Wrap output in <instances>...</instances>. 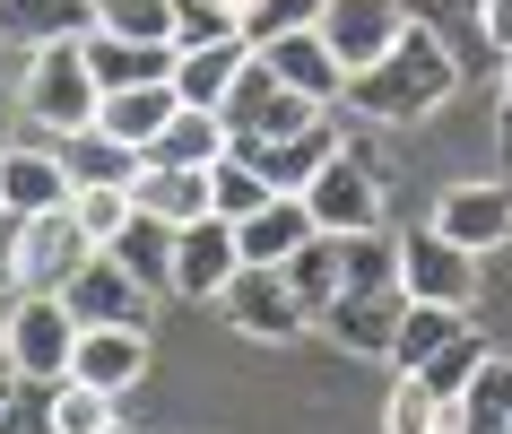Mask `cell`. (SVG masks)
<instances>
[{"instance_id": "obj_43", "label": "cell", "mask_w": 512, "mask_h": 434, "mask_svg": "<svg viewBox=\"0 0 512 434\" xmlns=\"http://www.w3.org/2000/svg\"><path fill=\"white\" fill-rule=\"evenodd\" d=\"M434 434H460V426H452V417H443V426H434Z\"/></svg>"}, {"instance_id": "obj_35", "label": "cell", "mask_w": 512, "mask_h": 434, "mask_svg": "<svg viewBox=\"0 0 512 434\" xmlns=\"http://www.w3.org/2000/svg\"><path fill=\"white\" fill-rule=\"evenodd\" d=\"M443 417H452V408H443V400H426L417 382H391V408H382V426H391V434H434Z\"/></svg>"}, {"instance_id": "obj_32", "label": "cell", "mask_w": 512, "mask_h": 434, "mask_svg": "<svg viewBox=\"0 0 512 434\" xmlns=\"http://www.w3.org/2000/svg\"><path fill=\"white\" fill-rule=\"evenodd\" d=\"M270 200H278V191L261 183V174H252V165H243L235 148H226V157L209 165V217H226V226H243V217H261Z\"/></svg>"}, {"instance_id": "obj_36", "label": "cell", "mask_w": 512, "mask_h": 434, "mask_svg": "<svg viewBox=\"0 0 512 434\" xmlns=\"http://www.w3.org/2000/svg\"><path fill=\"white\" fill-rule=\"evenodd\" d=\"M0 434H53V391H27L18 382V400L0 408Z\"/></svg>"}, {"instance_id": "obj_2", "label": "cell", "mask_w": 512, "mask_h": 434, "mask_svg": "<svg viewBox=\"0 0 512 434\" xmlns=\"http://www.w3.org/2000/svg\"><path fill=\"white\" fill-rule=\"evenodd\" d=\"M400 322H408V296H400V244L356 235V244H348V287H339V304L322 313V330H330L348 356H391Z\"/></svg>"}, {"instance_id": "obj_42", "label": "cell", "mask_w": 512, "mask_h": 434, "mask_svg": "<svg viewBox=\"0 0 512 434\" xmlns=\"http://www.w3.org/2000/svg\"><path fill=\"white\" fill-rule=\"evenodd\" d=\"M0 365H9V304H0Z\"/></svg>"}, {"instance_id": "obj_15", "label": "cell", "mask_w": 512, "mask_h": 434, "mask_svg": "<svg viewBox=\"0 0 512 434\" xmlns=\"http://www.w3.org/2000/svg\"><path fill=\"white\" fill-rule=\"evenodd\" d=\"M252 61H261V70H270V79L287 87V96H304L313 113H330L339 96H348V70L330 61V44H322V35H287V44H270V53H252Z\"/></svg>"}, {"instance_id": "obj_38", "label": "cell", "mask_w": 512, "mask_h": 434, "mask_svg": "<svg viewBox=\"0 0 512 434\" xmlns=\"http://www.w3.org/2000/svg\"><path fill=\"white\" fill-rule=\"evenodd\" d=\"M478 35L495 61H512V0H478Z\"/></svg>"}, {"instance_id": "obj_27", "label": "cell", "mask_w": 512, "mask_h": 434, "mask_svg": "<svg viewBox=\"0 0 512 434\" xmlns=\"http://www.w3.org/2000/svg\"><path fill=\"white\" fill-rule=\"evenodd\" d=\"M105 261H113V270H131L139 287L157 296L165 278H174V235H165L157 217H139V209H131V226H122V235L105 244Z\"/></svg>"}, {"instance_id": "obj_7", "label": "cell", "mask_w": 512, "mask_h": 434, "mask_svg": "<svg viewBox=\"0 0 512 434\" xmlns=\"http://www.w3.org/2000/svg\"><path fill=\"white\" fill-rule=\"evenodd\" d=\"M408 27H417V18H408V0H322V27H313V35H322L330 61L356 79V70H374Z\"/></svg>"}, {"instance_id": "obj_3", "label": "cell", "mask_w": 512, "mask_h": 434, "mask_svg": "<svg viewBox=\"0 0 512 434\" xmlns=\"http://www.w3.org/2000/svg\"><path fill=\"white\" fill-rule=\"evenodd\" d=\"M79 44H87V35H79ZM79 44H44V53L27 61V79H18V113H27V122H44L53 139L87 131V122H96V105H105V96H96V79H87V53H79Z\"/></svg>"}, {"instance_id": "obj_8", "label": "cell", "mask_w": 512, "mask_h": 434, "mask_svg": "<svg viewBox=\"0 0 512 434\" xmlns=\"http://www.w3.org/2000/svg\"><path fill=\"white\" fill-rule=\"evenodd\" d=\"M400 296L408 304H443V313H469L478 304V261L443 235H400Z\"/></svg>"}, {"instance_id": "obj_17", "label": "cell", "mask_w": 512, "mask_h": 434, "mask_svg": "<svg viewBox=\"0 0 512 434\" xmlns=\"http://www.w3.org/2000/svg\"><path fill=\"white\" fill-rule=\"evenodd\" d=\"M0 209H9V217L70 209V174H61L53 148H0Z\"/></svg>"}, {"instance_id": "obj_6", "label": "cell", "mask_w": 512, "mask_h": 434, "mask_svg": "<svg viewBox=\"0 0 512 434\" xmlns=\"http://www.w3.org/2000/svg\"><path fill=\"white\" fill-rule=\"evenodd\" d=\"M217 122H226V148H278V139H296V131H313L322 113L304 105V96H287V87L252 61L235 87H226V105H217Z\"/></svg>"}, {"instance_id": "obj_44", "label": "cell", "mask_w": 512, "mask_h": 434, "mask_svg": "<svg viewBox=\"0 0 512 434\" xmlns=\"http://www.w3.org/2000/svg\"><path fill=\"white\" fill-rule=\"evenodd\" d=\"M105 434H131V426H105Z\"/></svg>"}, {"instance_id": "obj_33", "label": "cell", "mask_w": 512, "mask_h": 434, "mask_svg": "<svg viewBox=\"0 0 512 434\" xmlns=\"http://www.w3.org/2000/svg\"><path fill=\"white\" fill-rule=\"evenodd\" d=\"M70 226H79L87 244L105 252L122 226H131V191H113V183H96V191H70Z\"/></svg>"}, {"instance_id": "obj_37", "label": "cell", "mask_w": 512, "mask_h": 434, "mask_svg": "<svg viewBox=\"0 0 512 434\" xmlns=\"http://www.w3.org/2000/svg\"><path fill=\"white\" fill-rule=\"evenodd\" d=\"M18 252H27V217H9V209H0V304H18V296H27V278H18Z\"/></svg>"}, {"instance_id": "obj_23", "label": "cell", "mask_w": 512, "mask_h": 434, "mask_svg": "<svg viewBox=\"0 0 512 434\" xmlns=\"http://www.w3.org/2000/svg\"><path fill=\"white\" fill-rule=\"evenodd\" d=\"M174 113H183V105H174V87H131V96H105V105H96V131H105L113 148L148 157V139H157Z\"/></svg>"}, {"instance_id": "obj_10", "label": "cell", "mask_w": 512, "mask_h": 434, "mask_svg": "<svg viewBox=\"0 0 512 434\" xmlns=\"http://www.w3.org/2000/svg\"><path fill=\"white\" fill-rule=\"evenodd\" d=\"M235 270H243V252H235V226L226 217H200V226H183L174 235V296H191V304H217L226 287H235Z\"/></svg>"}, {"instance_id": "obj_14", "label": "cell", "mask_w": 512, "mask_h": 434, "mask_svg": "<svg viewBox=\"0 0 512 434\" xmlns=\"http://www.w3.org/2000/svg\"><path fill=\"white\" fill-rule=\"evenodd\" d=\"M87 261H96V244L70 226V209L27 217V252H18V278H27V296H61V287H70Z\"/></svg>"}, {"instance_id": "obj_22", "label": "cell", "mask_w": 512, "mask_h": 434, "mask_svg": "<svg viewBox=\"0 0 512 434\" xmlns=\"http://www.w3.org/2000/svg\"><path fill=\"white\" fill-rule=\"evenodd\" d=\"M87 27H96L87 0H0V44H27V61L44 44H79Z\"/></svg>"}, {"instance_id": "obj_39", "label": "cell", "mask_w": 512, "mask_h": 434, "mask_svg": "<svg viewBox=\"0 0 512 434\" xmlns=\"http://www.w3.org/2000/svg\"><path fill=\"white\" fill-rule=\"evenodd\" d=\"M9 400H18V374H9V365H0V408H9Z\"/></svg>"}, {"instance_id": "obj_18", "label": "cell", "mask_w": 512, "mask_h": 434, "mask_svg": "<svg viewBox=\"0 0 512 434\" xmlns=\"http://www.w3.org/2000/svg\"><path fill=\"white\" fill-rule=\"evenodd\" d=\"M339 148H348V139L330 131V113H322V122H313V131H296V139H278V148H235V157L252 165V174H261V183H270V191H287V200H296V191L313 183V174H322L330 157H339Z\"/></svg>"}, {"instance_id": "obj_29", "label": "cell", "mask_w": 512, "mask_h": 434, "mask_svg": "<svg viewBox=\"0 0 512 434\" xmlns=\"http://www.w3.org/2000/svg\"><path fill=\"white\" fill-rule=\"evenodd\" d=\"M460 330H469V313H443V304H408V322H400V339H391V356H382V365H400V382H408L417 365H426V356L452 348Z\"/></svg>"}, {"instance_id": "obj_26", "label": "cell", "mask_w": 512, "mask_h": 434, "mask_svg": "<svg viewBox=\"0 0 512 434\" xmlns=\"http://www.w3.org/2000/svg\"><path fill=\"white\" fill-rule=\"evenodd\" d=\"M287 287H296L304 322H322L330 304H339V287H348V244H339V235H313V244L287 261Z\"/></svg>"}, {"instance_id": "obj_30", "label": "cell", "mask_w": 512, "mask_h": 434, "mask_svg": "<svg viewBox=\"0 0 512 434\" xmlns=\"http://www.w3.org/2000/svg\"><path fill=\"white\" fill-rule=\"evenodd\" d=\"M96 9V35H113V44H165L174 53V0H87Z\"/></svg>"}, {"instance_id": "obj_24", "label": "cell", "mask_w": 512, "mask_h": 434, "mask_svg": "<svg viewBox=\"0 0 512 434\" xmlns=\"http://www.w3.org/2000/svg\"><path fill=\"white\" fill-rule=\"evenodd\" d=\"M53 157H61V174H70V191H96V183L131 191V183H139V157H131V148H113L96 122H87V131H70Z\"/></svg>"}, {"instance_id": "obj_5", "label": "cell", "mask_w": 512, "mask_h": 434, "mask_svg": "<svg viewBox=\"0 0 512 434\" xmlns=\"http://www.w3.org/2000/svg\"><path fill=\"white\" fill-rule=\"evenodd\" d=\"M70 348H79V322L61 313V296H18L9 304V374L27 391H61L70 382Z\"/></svg>"}, {"instance_id": "obj_20", "label": "cell", "mask_w": 512, "mask_h": 434, "mask_svg": "<svg viewBox=\"0 0 512 434\" xmlns=\"http://www.w3.org/2000/svg\"><path fill=\"white\" fill-rule=\"evenodd\" d=\"M304 244H313V209H304V200H287V191H278L261 217H243V226H235L243 270H287Z\"/></svg>"}, {"instance_id": "obj_25", "label": "cell", "mask_w": 512, "mask_h": 434, "mask_svg": "<svg viewBox=\"0 0 512 434\" xmlns=\"http://www.w3.org/2000/svg\"><path fill=\"white\" fill-rule=\"evenodd\" d=\"M131 209L157 217L165 235H183V226L209 217V174H139V183H131Z\"/></svg>"}, {"instance_id": "obj_11", "label": "cell", "mask_w": 512, "mask_h": 434, "mask_svg": "<svg viewBox=\"0 0 512 434\" xmlns=\"http://www.w3.org/2000/svg\"><path fill=\"white\" fill-rule=\"evenodd\" d=\"M70 382L122 408V391L148 382V330H79V348H70Z\"/></svg>"}, {"instance_id": "obj_31", "label": "cell", "mask_w": 512, "mask_h": 434, "mask_svg": "<svg viewBox=\"0 0 512 434\" xmlns=\"http://www.w3.org/2000/svg\"><path fill=\"white\" fill-rule=\"evenodd\" d=\"M322 27V0H243V53H270V44H287V35H313Z\"/></svg>"}, {"instance_id": "obj_12", "label": "cell", "mask_w": 512, "mask_h": 434, "mask_svg": "<svg viewBox=\"0 0 512 434\" xmlns=\"http://www.w3.org/2000/svg\"><path fill=\"white\" fill-rule=\"evenodd\" d=\"M226 322L243 330V339H270V348H287L304 330V304H296V287H287V270H235V287H226Z\"/></svg>"}, {"instance_id": "obj_9", "label": "cell", "mask_w": 512, "mask_h": 434, "mask_svg": "<svg viewBox=\"0 0 512 434\" xmlns=\"http://www.w3.org/2000/svg\"><path fill=\"white\" fill-rule=\"evenodd\" d=\"M61 313H70L79 330H148V322H157L148 287H139L131 270H113L105 252H96V261H87V270L61 287Z\"/></svg>"}, {"instance_id": "obj_21", "label": "cell", "mask_w": 512, "mask_h": 434, "mask_svg": "<svg viewBox=\"0 0 512 434\" xmlns=\"http://www.w3.org/2000/svg\"><path fill=\"white\" fill-rule=\"evenodd\" d=\"M217 157H226V122H217V113H174V122L148 139L139 174H209Z\"/></svg>"}, {"instance_id": "obj_40", "label": "cell", "mask_w": 512, "mask_h": 434, "mask_svg": "<svg viewBox=\"0 0 512 434\" xmlns=\"http://www.w3.org/2000/svg\"><path fill=\"white\" fill-rule=\"evenodd\" d=\"M504 131H512V61H504Z\"/></svg>"}, {"instance_id": "obj_16", "label": "cell", "mask_w": 512, "mask_h": 434, "mask_svg": "<svg viewBox=\"0 0 512 434\" xmlns=\"http://www.w3.org/2000/svg\"><path fill=\"white\" fill-rule=\"evenodd\" d=\"M243 70H252L243 35H226V44H183V53H174V105L183 113H217Z\"/></svg>"}, {"instance_id": "obj_34", "label": "cell", "mask_w": 512, "mask_h": 434, "mask_svg": "<svg viewBox=\"0 0 512 434\" xmlns=\"http://www.w3.org/2000/svg\"><path fill=\"white\" fill-rule=\"evenodd\" d=\"M105 426H122V408H113V400H96V391H79V382H61V391H53V434H105Z\"/></svg>"}, {"instance_id": "obj_4", "label": "cell", "mask_w": 512, "mask_h": 434, "mask_svg": "<svg viewBox=\"0 0 512 434\" xmlns=\"http://www.w3.org/2000/svg\"><path fill=\"white\" fill-rule=\"evenodd\" d=\"M296 200L313 209V235H339V244L382 235V183H374V157H356V148H339Z\"/></svg>"}, {"instance_id": "obj_1", "label": "cell", "mask_w": 512, "mask_h": 434, "mask_svg": "<svg viewBox=\"0 0 512 434\" xmlns=\"http://www.w3.org/2000/svg\"><path fill=\"white\" fill-rule=\"evenodd\" d=\"M452 87H460V53L434 27H408L374 70H356V79H348L339 105L365 113V122H426V113L452 105Z\"/></svg>"}, {"instance_id": "obj_28", "label": "cell", "mask_w": 512, "mask_h": 434, "mask_svg": "<svg viewBox=\"0 0 512 434\" xmlns=\"http://www.w3.org/2000/svg\"><path fill=\"white\" fill-rule=\"evenodd\" d=\"M486 356H495V348H486V330L469 322V330H460V339H452V348H443V356H426V365H417V374H408V382H417L426 400H443V408H452L460 391H469V382L486 374Z\"/></svg>"}, {"instance_id": "obj_19", "label": "cell", "mask_w": 512, "mask_h": 434, "mask_svg": "<svg viewBox=\"0 0 512 434\" xmlns=\"http://www.w3.org/2000/svg\"><path fill=\"white\" fill-rule=\"evenodd\" d=\"M87 79H96V96H131V87H174V53L165 44H113V35L87 27Z\"/></svg>"}, {"instance_id": "obj_13", "label": "cell", "mask_w": 512, "mask_h": 434, "mask_svg": "<svg viewBox=\"0 0 512 434\" xmlns=\"http://www.w3.org/2000/svg\"><path fill=\"white\" fill-rule=\"evenodd\" d=\"M434 235L460 244L469 261L495 252V244H512V183H452L443 209H434Z\"/></svg>"}, {"instance_id": "obj_41", "label": "cell", "mask_w": 512, "mask_h": 434, "mask_svg": "<svg viewBox=\"0 0 512 434\" xmlns=\"http://www.w3.org/2000/svg\"><path fill=\"white\" fill-rule=\"evenodd\" d=\"M9 105H18V96H9V87H0V131H9ZM0 148H9V139H0Z\"/></svg>"}]
</instances>
